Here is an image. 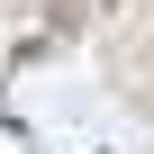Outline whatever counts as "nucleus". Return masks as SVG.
I'll return each mask as SVG.
<instances>
[{
  "instance_id": "1",
  "label": "nucleus",
  "mask_w": 154,
  "mask_h": 154,
  "mask_svg": "<svg viewBox=\"0 0 154 154\" xmlns=\"http://www.w3.org/2000/svg\"><path fill=\"white\" fill-rule=\"evenodd\" d=\"M82 18H91V0H45V36H82Z\"/></svg>"
},
{
  "instance_id": "2",
  "label": "nucleus",
  "mask_w": 154,
  "mask_h": 154,
  "mask_svg": "<svg viewBox=\"0 0 154 154\" xmlns=\"http://www.w3.org/2000/svg\"><path fill=\"white\" fill-rule=\"evenodd\" d=\"M100 9H127V0H100Z\"/></svg>"
}]
</instances>
